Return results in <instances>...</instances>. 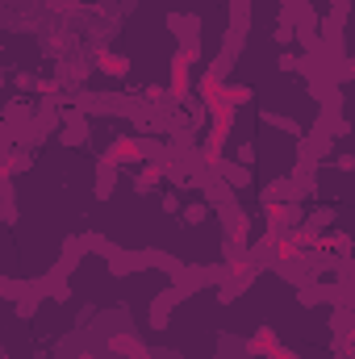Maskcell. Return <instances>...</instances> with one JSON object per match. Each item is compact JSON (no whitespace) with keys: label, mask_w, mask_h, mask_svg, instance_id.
Returning a JSON list of instances; mask_svg holds the SVG:
<instances>
[{"label":"cell","mask_w":355,"mask_h":359,"mask_svg":"<svg viewBox=\"0 0 355 359\" xmlns=\"http://www.w3.org/2000/svg\"><path fill=\"white\" fill-rule=\"evenodd\" d=\"M251 259V243L247 238H222V264L226 268H247Z\"/></svg>","instance_id":"cell-14"},{"label":"cell","mask_w":355,"mask_h":359,"mask_svg":"<svg viewBox=\"0 0 355 359\" xmlns=\"http://www.w3.org/2000/svg\"><path fill=\"white\" fill-rule=\"evenodd\" d=\"M217 222H222V238H247V234H251V213H247L239 201L222 205V209H217Z\"/></svg>","instance_id":"cell-6"},{"label":"cell","mask_w":355,"mask_h":359,"mask_svg":"<svg viewBox=\"0 0 355 359\" xmlns=\"http://www.w3.org/2000/svg\"><path fill=\"white\" fill-rule=\"evenodd\" d=\"M297 301H301V309H318V305H326V301H322V280L297 288Z\"/></svg>","instance_id":"cell-23"},{"label":"cell","mask_w":355,"mask_h":359,"mask_svg":"<svg viewBox=\"0 0 355 359\" xmlns=\"http://www.w3.org/2000/svg\"><path fill=\"white\" fill-rule=\"evenodd\" d=\"M335 222H339V209H335V205H314V209L305 213V226H301V230H305V234L314 238V247H318V238H322L326 230H335Z\"/></svg>","instance_id":"cell-9"},{"label":"cell","mask_w":355,"mask_h":359,"mask_svg":"<svg viewBox=\"0 0 355 359\" xmlns=\"http://www.w3.org/2000/svg\"><path fill=\"white\" fill-rule=\"evenodd\" d=\"M163 213H184V201L176 192H163Z\"/></svg>","instance_id":"cell-30"},{"label":"cell","mask_w":355,"mask_h":359,"mask_svg":"<svg viewBox=\"0 0 355 359\" xmlns=\"http://www.w3.org/2000/svg\"><path fill=\"white\" fill-rule=\"evenodd\" d=\"M226 276H230L226 264H184V271H180L172 284L188 288V292H201V288H222Z\"/></svg>","instance_id":"cell-3"},{"label":"cell","mask_w":355,"mask_h":359,"mask_svg":"<svg viewBox=\"0 0 355 359\" xmlns=\"http://www.w3.org/2000/svg\"><path fill=\"white\" fill-rule=\"evenodd\" d=\"M243 46H247V34H234V29L226 25V34H222V50L239 59V55H243Z\"/></svg>","instance_id":"cell-24"},{"label":"cell","mask_w":355,"mask_h":359,"mask_svg":"<svg viewBox=\"0 0 355 359\" xmlns=\"http://www.w3.org/2000/svg\"><path fill=\"white\" fill-rule=\"evenodd\" d=\"M297 67H301V55H297V50H284V55H280V72H284V76H297Z\"/></svg>","instance_id":"cell-27"},{"label":"cell","mask_w":355,"mask_h":359,"mask_svg":"<svg viewBox=\"0 0 355 359\" xmlns=\"http://www.w3.org/2000/svg\"><path fill=\"white\" fill-rule=\"evenodd\" d=\"M335 168L339 172H355V155H335Z\"/></svg>","instance_id":"cell-33"},{"label":"cell","mask_w":355,"mask_h":359,"mask_svg":"<svg viewBox=\"0 0 355 359\" xmlns=\"http://www.w3.org/2000/svg\"><path fill=\"white\" fill-rule=\"evenodd\" d=\"M330 17L347 21V17H351V0H330Z\"/></svg>","instance_id":"cell-29"},{"label":"cell","mask_w":355,"mask_h":359,"mask_svg":"<svg viewBox=\"0 0 355 359\" xmlns=\"http://www.w3.org/2000/svg\"><path fill=\"white\" fill-rule=\"evenodd\" d=\"M335 80H339V84H347V80H355V59H347V63H343V67L335 72Z\"/></svg>","instance_id":"cell-31"},{"label":"cell","mask_w":355,"mask_h":359,"mask_svg":"<svg viewBox=\"0 0 355 359\" xmlns=\"http://www.w3.org/2000/svg\"><path fill=\"white\" fill-rule=\"evenodd\" d=\"M63 147H88V113H80L76 104L63 109V130H59Z\"/></svg>","instance_id":"cell-5"},{"label":"cell","mask_w":355,"mask_h":359,"mask_svg":"<svg viewBox=\"0 0 355 359\" xmlns=\"http://www.w3.org/2000/svg\"><path fill=\"white\" fill-rule=\"evenodd\" d=\"M260 121L272 126V130H284V134H293V138H305V130H301V121H293V117H284V113H260Z\"/></svg>","instance_id":"cell-16"},{"label":"cell","mask_w":355,"mask_h":359,"mask_svg":"<svg viewBox=\"0 0 355 359\" xmlns=\"http://www.w3.org/2000/svg\"><path fill=\"white\" fill-rule=\"evenodd\" d=\"M188 297H192L188 288H180V284H168V288H163V292L151 301V326H155V330H163V326L172 322V309H176L180 301H188Z\"/></svg>","instance_id":"cell-4"},{"label":"cell","mask_w":355,"mask_h":359,"mask_svg":"<svg viewBox=\"0 0 355 359\" xmlns=\"http://www.w3.org/2000/svg\"><path fill=\"white\" fill-rule=\"evenodd\" d=\"M34 163V151H25V147H13L8 155H4V176H17V172H25Z\"/></svg>","instance_id":"cell-18"},{"label":"cell","mask_w":355,"mask_h":359,"mask_svg":"<svg viewBox=\"0 0 355 359\" xmlns=\"http://www.w3.org/2000/svg\"><path fill=\"white\" fill-rule=\"evenodd\" d=\"M80 255H88V251H84V234H80V238H67V243H63V255H59V259H55V276H59V280H67V276H72V271L80 268Z\"/></svg>","instance_id":"cell-12"},{"label":"cell","mask_w":355,"mask_h":359,"mask_svg":"<svg viewBox=\"0 0 355 359\" xmlns=\"http://www.w3.org/2000/svg\"><path fill=\"white\" fill-rule=\"evenodd\" d=\"M239 163H247V168L255 163V142H243V147H239Z\"/></svg>","instance_id":"cell-32"},{"label":"cell","mask_w":355,"mask_h":359,"mask_svg":"<svg viewBox=\"0 0 355 359\" xmlns=\"http://www.w3.org/2000/svg\"><path fill=\"white\" fill-rule=\"evenodd\" d=\"M84 251H88V255H105V259H113L121 247H117V243H109L105 234H84Z\"/></svg>","instance_id":"cell-19"},{"label":"cell","mask_w":355,"mask_h":359,"mask_svg":"<svg viewBox=\"0 0 355 359\" xmlns=\"http://www.w3.org/2000/svg\"><path fill=\"white\" fill-rule=\"evenodd\" d=\"M251 284H255V271H251V268H230V276H226V280H222V288H217V301H222V305H230V301H239Z\"/></svg>","instance_id":"cell-10"},{"label":"cell","mask_w":355,"mask_h":359,"mask_svg":"<svg viewBox=\"0 0 355 359\" xmlns=\"http://www.w3.org/2000/svg\"><path fill=\"white\" fill-rule=\"evenodd\" d=\"M151 264L159 271H168V280H176L180 271H184V264H180L176 255H168V251H159V247H151Z\"/></svg>","instance_id":"cell-21"},{"label":"cell","mask_w":355,"mask_h":359,"mask_svg":"<svg viewBox=\"0 0 355 359\" xmlns=\"http://www.w3.org/2000/svg\"><path fill=\"white\" fill-rule=\"evenodd\" d=\"M155 188H159V172H155V168H138V172H134V192H138V196H151Z\"/></svg>","instance_id":"cell-22"},{"label":"cell","mask_w":355,"mask_h":359,"mask_svg":"<svg viewBox=\"0 0 355 359\" xmlns=\"http://www.w3.org/2000/svg\"><path fill=\"white\" fill-rule=\"evenodd\" d=\"M147 268H155V264H151V247H142V251L121 247V251L109 259V276H134V271H147Z\"/></svg>","instance_id":"cell-7"},{"label":"cell","mask_w":355,"mask_h":359,"mask_svg":"<svg viewBox=\"0 0 355 359\" xmlns=\"http://www.w3.org/2000/svg\"><path fill=\"white\" fill-rule=\"evenodd\" d=\"M230 29L234 34L251 29V0H230Z\"/></svg>","instance_id":"cell-17"},{"label":"cell","mask_w":355,"mask_h":359,"mask_svg":"<svg viewBox=\"0 0 355 359\" xmlns=\"http://www.w3.org/2000/svg\"><path fill=\"white\" fill-rule=\"evenodd\" d=\"M126 147H130V138H113L100 151V163H96V201L113 196V184H117V172H121V151Z\"/></svg>","instance_id":"cell-2"},{"label":"cell","mask_w":355,"mask_h":359,"mask_svg":"<svg viewBox=\"0 0 355 359\" xmlns=\"http://www.w3.org/2000/svg\"><path fill=\"white\" fill-rule=\"evenodd\" d=\"M168 29L180 38V55L188 63H201V29H205V21L196 13H168Z\"/></svg>","instance_id":"cell-1"},{"label":"cell","mask_w":355,"mask_h":359,"mask_svg":"<svg viewBox=\"0 0 355 359\" xmlns=\"http://www.w3.org/2000/svg\"><path fill=\"white\" fill-rule=\"evenodd\" d=\"M339 359H355V339H335V347H330Z\"/></svg>","instance_id":"cell-28"},{"label":"cell","mask_w":355,"mask_h":359,"mask_svg":"<svg viewBox=\"0 0 355 359\" xmlns=\"http://www.w3.org/2000/svg\"><path fill=\"white\" fill-rule=\"evenodd\" d=\"M29 288H34V284H25V280H4V284H0V292H4L8 301H25Z\"/></svg>","instance_id":"cell-25"},{"label":"cell","mask_w":355,"mask_h":359,"mask_svg":"<svg viewBox=\"0 0 355 359\" xmlns=\"http://www.w3.org/2000/svg\"><path fill=\"white\" fill-rule=\"evenodd\" d=\"M284 259V243H272V238H260V243H251V259H247V268L255 271H276V264Z\"/></svg>","instance_id":"cell-8"},{"label":"cell","mask_w":355,"mask_h":359,"mask_svg":"<svg viewBox=\"0 0 355 359\" xmlns=\"http://www.w3.org/2000/svg\"><path fill=\"white\" fill-rule=\"evenodd\" d=\"M276 276H280V280H288L293 288H305V284H314V280H318V276L305 268V264H301L297 255H284V259L276 264Z\"/></svg>","instance_id":"cell-13"},{"label":"cell","mask_w":355,"mask_h":359,"mask_svg":"<svg viewBox=\"0 0 355 359\" xmlns=\"http://www.w3.org/2000/svg\"><path fill=\"white\" fill-rule=\"evenodd\" d=\"M100 76H117V80H121V76H126V59H121V55H105V59H100Z\"/></svg>","instance_id":"cell-26"},{"label":"cell","mask_w":355,"mask_h":359,"mask_svg":"<svg viewBox=\"0 0 355 359\" xmlns=\"http://www.w3.org/2000/svg\"><path fill=\"white\" fill-rule=\"evenodd\" d=\"M318 247H330L335 255H355V243L347 230H326L322 238H318Z\"/></svg>","instance_id":"cell-15"},{"label":"cell","mask_w":355,"mask_h":359,"mask_svg":"<svg viewBox=\"0 0 355 359\" xmlns=\"http://www.w3.org/2000/svg\"><path fill=\"white\" fill-rule=\"evenodd\" d=\"M213 213V205L209 201H192V205H184V213H180V222L184 226H205V217Z\"/></svg>","instance_id":"cell-20"},{"label":"cell","mask_w":355,"mask_h":359,"mask_svg":"<svg viewBox=\"0 0 355 359\" xmlns=\"http://www.w3.org/2000/svg\"><path fill=\"white\" fill-rule=\"evenodd\" d=\"M209 168H213L217 176L226 180V184H230L234 192H239V188H251V184H255L251 168H247V163H239V159H217V163H209Z\"/></svg>","instance_id":"cell-11"}]
</instances>
